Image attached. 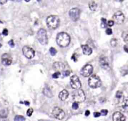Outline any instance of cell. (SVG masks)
Returning a JSON list of instances; mask_svg holds the SVG:
<instances>
[{
    "label": "cell",
    "mask_w": 128,
    "mask_h": 121,
    "mask_svg": "<svg viewBox=\"0 0 128 121\" xmlns=\"http://www.w3.org/2000/svg\"><path fill=\"white\" fill-rule=\"evenodd\" d=\"M57 44L61 47H67L70 43L71 38L70 36L65 32H61L58 34L56 38Z\"/></svg>",
    "instance_id": "obj_1"
},
{
    "label": "cell",
    "mask_w": 128,
    "mask_h": 121,
    "mask_svg": "<svg viewBox=\"0 0 128 121\" xmlns=\"http://www.w3.org/2000/svg\"><path fill=\"white\" fill-rule=\"evenodd\" d=\"M60 22V19L58 16L51 15L47 18L46 24L48 27L49 29H56L59 27Z\"/></svg>",
    "instance_id": "obj_2"
},
{
    "label": "cell",
    "mask_w": 128,
    "mask_h": 121,
    "mask_svg": "<svg viewBox=\"0 0 128 121\" xmlns=\"http://www.w3.org/2000/svg\"><path fill=\"white\" fill-rule=\"evenodd\" d=\"M37 38L40 44L45 45L48 44V39L47 36L46 31L44 29H40L37 32Z\"/></svg>",
    "instance_id": "obj_3"
},
{
    "label": "cell",
    "mask_w": 128,
    "mask_h": 121,
    "mask_svg": "<svg viewBox=\"0 0 128 121\" xmlns=\"http://www.w3.org/2000/svg\"><path fill=\"white\" fill-rule=\"evenodd\" d=\"M72 98L75 102L82 103L86 99V96L84 91L82 90H77L72 94Z\"/></svg>",
    "instance_id": "obj_4"
},
{
    "label": "cell",
    "mask_w": 128,
    "mask_h": 121,
    "mask_svg": "<svg viewBox=\"0 0 128 121\" xmlns=\"http://www.w3.org/2000/svg\"><path fill=\"white\" fill-rule=\"evenodd\" d=\"M89 85L92 88H98L100 87L102 85V82L100 78L97 75H93L89 79Z\"/></svg>",
    "instance_id": "obj_5"
},
{
    "label": "cell",
    "mask_w": 128,
    "mask_h": 121,
    "mask_svg": "<svg viewBox=\"0 0 128 121\" xmlns=\"http://www.w3.org/2000/svg\"><path fill=\"white\" fill-rule=\"evenodd\" d=\"M22 52L23 55L29 59H33L35 55V51L33 48L29 46H25L22 48Z\"/></svg>",
    "instance_id": "obj_6"
},
{
    "label": "cell",
    "mask_w": 128,
    "mask_h": 121,
    "mask_svg": "<svg viewBox=\"0 0 128 121\" xmlns=\"http://www.w3.org/2000/svg\"><path fill=\"white\" fill-rule=\"evenodd\" d=\"M70 85L72 88L75 90H79L82 87L81 82L76 75L72 76L70 78Z\"/></svg>",
    "instance_id": "obj_7"
},
{
    "label": "cell",
    "mask_w": 128,
    "mask_h": 121,
    "mask_svg": "<svg viewBox=\"0 0 128 121\" xmlns=\"http://www.w3.org/2000/svg\"><path fill=\"white\" fill-rule=\"evenodd\" d=\"M52 115L54 118L58 120H62L65 116V113L59 107H55L52 111Z\"/></svg>",
    "instance_id": "obj_8"
},
{
    "label": "cell",
    "mask_w": 128,
    "mask_h": 121,
    "mask_svg": "<svg viewBox=\"0 0 128 121\" xmlns=\"http://www.w3.org/2000/svg\"><path fill=\"white\" fill-rule=\"evenodd\" d=\"M80 13H81L80 10L78 8H75L72 9L69 11V14L71 19L74 22H76L79 19L80 16Z\"/></svg>",
    "instance_id": "obj_9"
},
{
    "label": "cell",
    "mask_w": 128,
    "mask_h": 121,
    "mask_svg": "<svg viewBox=\"0 0 128 121\" xmlns=\"http://www.w3.org/2000/svg\"><path fill=\"white\" fill-rule=\"evenodd\" d=\"M93 71V66L90 64H87L82 68L81 71V74L83 76L85 77H88L92 74Z\"/></svg>",
    "instance_id": "obj_10"
},
{
    "label": "cell",
    "mask_w": 128,
    "mask_h": 121,
    "mask_svg": "<svg viewBox=\"0 0 128 121\" xmlns=\"http://www.w3.org/2000/svg\"><path fill=\"white\" fill-rule=\"evenodd\" d=\"M113 19L114 22H115L117 24H118V25H120L124 22L125 16L122 12L118 11L114 15Z\"/></svg>",
    "instance_id": "obj_11"
},
{
    "label": "cell",
    "mask_w": 128,
    "mask_h": 121,
    "mask_svg": "<svg viewBox=\"0 0 128 121\" xmlns=\"http://www.w3.org/2000/svg\"><path fill=\"white\" fill-rule=\"evenodd\" d=\"M99 64L101 67L104 70H108L110 68V64L108 58L105 56L102 55L99 58Z\"/></svg>",
    "instance_id": "obj_12"
},
{
    "label": "cell",
    "mask_w": 128,
    "mask_h": 121,
    "mask_svg": "<svg viewBox=\"0 0 128 121\" xmlns=\"http://www.w3.org/2000/svg\"><path fill=\"white\" fill-rule=\"evenodd\" d=\"M12 58L9 54L5 53L2 56V63L4 66H8L11 65L12 63Z\"/></svg>",
    "instance_id": "obj_13"
},
{
    "label": "cell",
    "mask_w": 128,
    "mask_h": 121,
    "mask_svg": "<svg viewBox=\"0 0 128 121\" xmlns=\"http://www.w3.org/2000/svg\"><path fill=\"white\" fill-rule=\"evenodd\" d=\"M113 119L114 121H125V116L121 112H116L113 114Z\"/></svg>",
    "instance_id": "obj_14"
},
{
    "label": "cell",
    "mask_w": 128,
    "mask_h": 121,
    "mask_svg": "<svg viewBox=\"0 0 128 121\" xmlns=\"http://www.w3.org/2000/svg\"><path fill=\"white\" fill-rule=\"evenodd\" d=\"M82 48L84 54L86 55H90L92 53V49L88 45H82Z\"/></svg>",
    "instance_id": "obj_15"
},
{
    "label": "cell",
    "mask_w": 128,
    "mask_h": 121,
    "mask_svg": "<svg viewBox=\"0 0 128 121\" xmlns=\"http://www.w3.org/2000/svg\"><path fill=\"white\" fill-rule=\"evenodd\" d=\"M69 95V94L67 90H64L60 93L59 95V97L61 100L64 101H65L68 98Z\"/></svg>",
    "instance_id": "obj_16"
},
{
    "label": "cell",
    "mask_w": 128,
    "mask_h": 121,
    "mask_svg": "<svg viewBox=\"0 0 128 121\" xmlns=\"http://www.w3.org/2000/svg\"><path fill=\"white\" fill-rule=\"evenodd\" d=\"M43 92V94L48 98H52L53 96L51 90L48 86H46L44 88Z\"/></svg>",
    "instance_id": "obj_17"
},
{
    "label": "cell",
    "mask_w": 128,
    "mask_h": 121,
    "mask_svg": "<svg viewBox=\"0 0 128 121\" xmlns=\"http://www.w3.org/2000/svg\"><path fill=\"white\" fill-rule=\"evenodd\" d=\"M122 110L124 112H128V97H125L122 104Z\"/></svg>",
    "instance_id": "obj_18"
},
{
    "label": "cell",
    "mask_w": 128,
    "mask_h": 121,
    "mask_svg": "<svg viewBox=\"0 0 128 121\" xmlns=\"http://www.w3.org/2000/svg\"><path fill=\"white\" fill-rule=\"evenodd\" d=\"M53 68L56 70L58 71L57 72H59V70H63L65 68V65L60 62H55L53 64Z\"/></svg>",
    "instance_id": "obj_19"
},
{
    "label": "cell",
    "mask_w": 128,
    "mask_h": 121,
    "mask_svg": "<svg viewBox=\"0 0 128 121\" xmlns=\"http://www.w3.org/2000/svg\"><path fill=\"white\" fill-rule=\"evenodd\" d=\"M8 115V110L4 109L0 111V117L1 118H6Z\"/></svg>",
    "instance_id": "obj_20"
},
{
    "label": "cell",
    "mask_w": 128,
    "mask_h": 121,
    "mask_svg": "<svg viewBox=\"0 0 128 121\" xmlns=\"http://www.w3.org/2000/svg\"><path fill=\"white\" fill-rule=\"evenodd\" d=\"M122 37L125 42L128 43V31H125L123 32Z\"/></svg>",
    "instance_id": "obj_21"
},
{
    "label": "cell",
    "mask_w": 128,
    "mask_h": 121,
    "mask_svg": "<svg viewBox=\"0 0 128 121\" xmlns=\"http://www.w3.org/2000/svg\"><path fill=\"white\" fill-rule=\"evenodd\" d=\"M90 9L92 11H95L96 10L97 8V5L95 2H92L89 4Z\"/></svg>",
    "instance_id": "obj_22"
},
{
    "label": "cell",
    "mask_w": 128,
    "mask_h": 121,
    "mask_svg": "<svg viewBox=\"0 0 128 121\" xmlns=\"http://www.w3.org/2000/svg\"><path fill=\"white\" fill-rule=\"evenodd\" d=\"M25 118L21 115L16 116L14 118V121H25Z\"/></svg>",
    "instance_id": "obj_23"
},
{
    "label": "cell",
    "mask_w": 128,
    "mask_h": 121,
    "mask_svg": "<svg viewBox=\"0 0 128 121\" xmlns=\"http://www.w3.org/2000/svg\"><path fill=\"white\" fill-rule=\"evenodd\" d=\"M101 27L102 28H106L107 26V20L105 18H102L101 19Z\"/></svg>",
    "instance_id": "obj_24"
},
{
    "label": "cell",
    "mask_w": 128,
    "mask_h": 121,
    "mask_svg": "<svg viewBox=\"0 0 128 121\" xmlns=\"http://www.w3.org/2000/svg\"><path fill=\"white\" fill-rule=\"evenodd\" d=\"M111 45L113 47H115L117 44V40L115 38H113L111 40V41L110 42Z\"/></svg>",
    "instance_id": "obj_25"
},
{
    "label": "cell",
    "mask_w": 128,
    "mask_h": 121,
    "mask_svg": "<svg viewBox=\"0 0 128 121\" xmlns=\"http://www.w3.org/2000/svg\"><path fill=\"white\" fill-rule=\"evenodd\" d=\"M50 52L51 55L52 56H55L56 54H57V50H56L54 48L52 47V48H51L50 49Z\"/></svg>",
    "instance_id": "obj_26"
},
{
    "label": "cell",
    "mask_w": 128,
    "mask_h": 121,
    "mask_svg": "<svg viewBox=\"0 0 128 121\" xmlns=\"http://www.w3.org/2000/svg\"><path fill=\"white\" fill-rule=\"evenodd\" d=\"M123 96V92L120 91H117V93H116V98L117 99H121L122 98Z\"/></svg>",
    "instance_id": "obj_27"
},
{
    "label": "cell",
    "mask_w": 128,
    "mask_h": 121,
    "mask_svg": "<svg viewBox=\"0 0 128 121\" xmlns=\"http://www.w3.org/2000/svg\"><path fill=\"white\" fill-rule=\"evenodd\" d=\"M61 75V73L60 72H56L52 75V77L54 79H58L60 76Z\"/></svg>",
    "instance_id": "obj_28"
},
{
    "label": "cell",
    "mask_w": 128,
    "mask_h": 121,
    "mask_svg": "<svg viewBox=\"0 0 128 121\" xmlns=\"http://www.w3.org/2000/svg\"><path fill=\"white\" fill-rule=\"evenodd\" d=\"M34 112V110L33 109H32V108H30L27 111V115L29 117H31L32 114H33V113Z\"/></svg>",
    "instance_id": "obj_29"
},
{
    "label": "cell",
    "mask_w": 128,
    "mask_h": 121,
    "mask_svg": "<svg viewBox=\"0 0 128 121\" xmlns=\"http://www.w3.org/2000/svg\"><path fill=\"white\" fill-rule=\"evenodd\" d=\"M108 111L107 110H102L101 111V115H102V116H106L107 114H108Z\"/></svg>",
    "instance_id": "obj_30"
},
{
    "label": "cell",
    "mask_w": 128,
    "mask_h": 121,
    "mask_svg": "<svg viewBox=\"0 0 128 121\" xmlns=\"http://www.w3.org/2000/svg\"><path fill=\"white\" fill-rule=\"evenodd\" d=\"M79 108V105H78V103L76 102H74L73 104V105H72V108L74 110H77Z\"/></svg>",
    "instance_id": "obj_31"
},
{
    "label": "cell",
    "mask_w": 128,
    "mask_h": 121,
    "mask_svg": "<svg viewBox=\"0 0 128 121\" xmlns=\"http://www.w3.org/2000/svg\"><path fill=\"white\" fill-rule=\"evenodd\" d=\"M106 33L107 35H111L113 33V31H112V30L111 29L108 28L107 29V30L106 31Z\"/></svg>",
    "instance_id": "obj_32"
},
{
    "label": "cell",
    "mask_w": 128,
    "mask_h": 121,
    "mask_svg": "<svg viewBox=\"0 0 128 121\" xmlns=\"http://www.w3.org/2000/svg\"><path fill=\"white\" fill-rule=\"evenodd\" d=\"M8 44H9V45L11 48H13V47H14V46H15V44H14V42L13 40H11L10 41H9V42H8Z\"/></svg>",
    "instance_id": "obj_33"
},
{
    "label": "cell",
    "mask_w": 128,
    "mask_h": 121,
    "mask_svg": "<svg viewBox=\"0 0 128 121\" xmlns=\"http://www.w3.org/2000/svg\"><path fill=\"white\" fill-rule=\"evenodd\" d=\"M70 74V72L68 70L66 71H64L63 72V75L65 76V77H68V76H69Z\"/></svg>",
    "instance_id": "obj_34"
},
{
    "label": "cell",
    "mask_w": 128,
    "mask_h": 121,
    "mask_svg": "<svg viewBox=\"0 0 128 121\" xmlns=\"http://www.w3.org/2000/svg\"><path fill=\"white\" fill-rule=\"evenodd\" d=\"M114 25V22L113 21H109L108 22V25L109 27H112Z\"/></svg>",
    "instance_id": "obj_35"
},
{
    "label": "cell",
    "mask_w": 128,
    "mask_h": 121,
    "mask_svg": "<svg viewBox=\"0 0 128 121\" xmlns=\"http://www.w3.org/2000/svg\"><path fill=\"white\" fill-rule=\"evenodd\" d=\"M93 115L95 117V118H98V117H99L100 116H101V113L99 112H94V114H93Z\"/></svg>",
    "instance_id": "obj_36"
},
{
    "label": "cell",
    "mask_w": 128,
    "mask_h": 121,
    "mask_svg": "<svg viewBox=\"0 0 128 121\" xmlns=\"http://www.w3.org/2000/svg\"><path fill=\"white\" fill-rule=\"evenodd\" d=\"M2 34L3 35H4L5 36L8 35V30L7 29H4L3 31Z\"/></svg>",
    "instance_id": "obj_37"
},
{
    "label": "cell",
    "mask_w": 128,
    "mask_h": 121,
    "mask_svg": "<svg viewBox=\"0 0 128 121\" xmlns=\"http://www.w3.org/2000/svg\"><path fill=\"white\" fill-rule=\"evenodd\" d=\"M90 114V112L89 110H87L85 112V116H89Z\"/></svg>",
    "instance_id": "obj_38"
},
{
    "label": "cell",
    "mask_w": 128,
    "mask_h": 121,
    "mask_svg": "<svg viewBox=\"0 0 128 121\" xmlns=\"http://www.w3.org/2000/svg\"><path fill=\"white\" fill-rule=\"evenodd\" d=\"M124 49L125 50V51L127 53H128V48L127 47V46H124Z\"/></svg>",
    "instance_id": "obj_39"
},
{
    "label": "cell",
    "mask_w": 128,
    "mask_h": 121,
    "mask_svg": "<svg viewBox=\"0 0 128 121\" xmlns=\"http://www.w3.org/2000/svg\"><path fill=\"white\" fill-rule=\"evenodd\" d=\"M7 2V1H0V4H1V5H3V4H5Z\"/></svg>",
    "instance_id": "obj_40"
},
{
    "label": "cell",
    "mask_w": 128,
    "mask_h": 121,
    "mask_svg": "<svg viewBox=\"0 0 128 121\" xmlns=\"http://www.w3.org/2000/svg\"><path fill=\"white\" fill-rule=\"evenodd\" d=\"M24 104H25L26 106H29L30 105V103L28 101H25L24 102Z\"/></svg>",
    "instance_id": "obj_41"
},
{
    "label": "cell",
    "mask_w": 128,
    "mask_h": 121,
    "mask_svg": "<svg viewBox=\"0 0 128 121\" xmlns=\"http://www.w3.org/2000/svg\"><path fill=\"white\" fill-rule=\"evenodd\" d=\"M2 40V37H1V34H0V41H1Z\"/></svg>",
    "instance_id": "obj_42"
},
{
    "label": "cell",
    "mask_w": 128,
    "mask_h": 121,
    "mask_svg": "<svg viewBox=\"0 0 128 121\" xmlns=\"http://www.w3.org/2000/svg\"><path fill=\"white\" fill-rule=\"evenodd\" d=\"M2 45L1 44H0V48L2 47Z\"/></svg>",
    "instance_id": "obj_43"
},
{
    "label": "cell",
    "mask_w": 128,
    "mask_h": 121,
    "mask_svg": "<svg viewBox=\"0 0 128 121\" xmlns=\"http://www.w3.org/2000/svg\"><path fill=\"white\" fill-rule=\"evenodd\" d=\"M3 121H8V120H4Z\"/></svg>",
    "instance_id": "obj_44"
}]
</instances>
